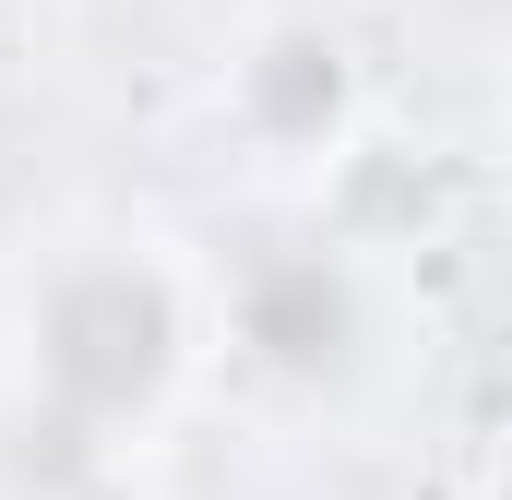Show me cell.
<instances>
[{
    "instance_id": "cell-1",
    "label": "cell",
    "mask_w": 512,
    "mask_h": 500,
    "mask_svg": "<svg viewBox=\"0 0 512 500\" xmlns=\"http://www.w3.org/2000/svg\"><path fill=\"white\" fill-rule=\"evenodd\" d=\"M215 370V262L167 227H72L12 274L0 310V405L96 441L155 453V429Z\"/></svg>"
},
{
    "instance_id": "cell-2",
    "label": "cell",
    "mask_w": 512,
    "mask_h": 500,
    "mask_svg": "<svg viewBox=\"0 0 512 500\" xmlns=\"http://www.w3.org/2000/svg\"><path fill=\"white\" fill-rule=\"evenodd\" d=\"M393 358V262L370 227H298V239L215 262V370L262 405H358Z\"/></svg>"
},
{
    "instance_id": "cell-3",
    "label": "cell",
    "mask_w": 512,
    "mask_h": 500,
    "mask_svg": "<svg viewBox=\"0 0 512 500\" xmlns=\"http://www.w3.org/2000/svg\"><path fill=\"white\" fill-rule=\"evenodd\" d=\"M215 120L251 155L262 191H346L370 155V60L322 12H262L215 72Z\"/></svg>"
},
{
    "instance_id": "cell-4",
    "label": "cell",
    "mask_w": 512,
    "mask_h": 500,
    "mask_svg": "<svg viewBox=\"0 0 512 500\" xmlns=\"http://www.w3.org/2000/svg\"><path fill=\"white\" fill-rule=\"evenodd\" d=\"M489 500H512V453H501V465H489Z\"/></svg>"
},
{
    "instance_id": "cell-5",
    "label": "cell",
    "mask_w": 512,
    "mask_h": 500,
    "mask_svg": "<svg viewBox=\"0 0 512 500\" xmlns=\"http://www.w3.org/2000/svg\"><path fill=\"white\" fill-rule=\"evenodd\" d=\"M465 12H512V0H465Z\"/></svg>"
}]
</instances>
